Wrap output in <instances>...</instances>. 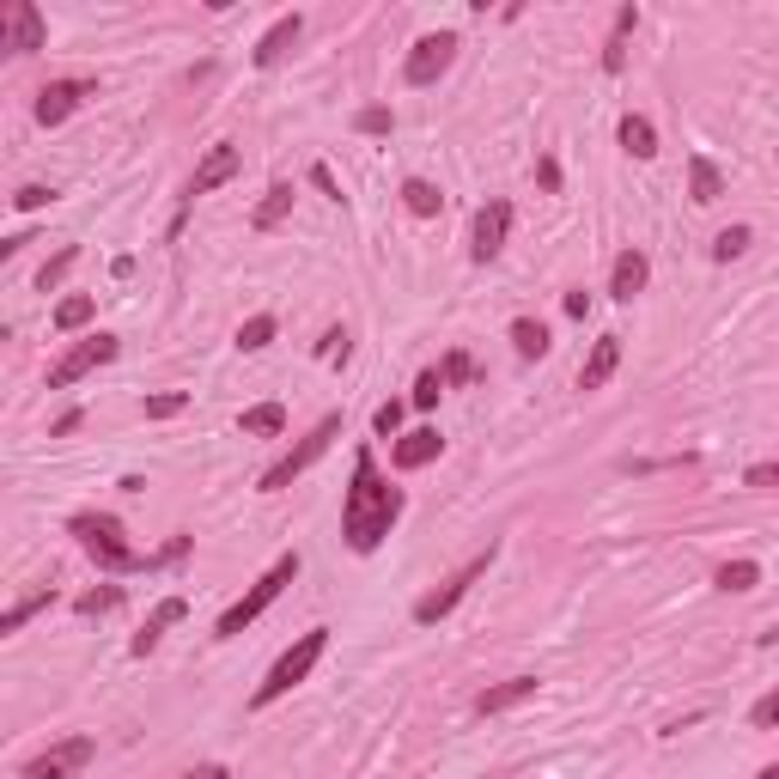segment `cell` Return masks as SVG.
<instances>
[{
	"label": "cell",
	"instance_id": "obj_34",
	"mask_svg": "<svg viewBox=\"0 0 779 779\" xmlns=\"http://www.w3.org/2000/svg\"><path fill=\"white\" fill-rule=\"evenodd\" d=\"M184 408H189L184 389H159V396L140 402V414H147V421H171V414H184Z\"/></svg>",
	"mask_w": 779,
	"mask_h": 779
},
{
	"label": "cell",
	"instance_id": "obj_35",
	"mask_svg": "<svg viewBox=\"0 0 779 779\" xmlns=\"http://www.w3.org/2000/svg\"><path fill=\"white\" fill-rule=\"evenodd\" d=\"M438 396H445V378H438V366H433V372H421V378H414L408 408H438Z\"/></svg>",
	"mask_w": 779,
	"mask_h": 779
},
{
	"label": "cell",
	"instance_id": "obj_31",
	"mask_svg": "<svg viewBox=\"0 0 779 779\" xmlns=\"http://www.w3.org/2000/svg\"><path fill=\"white\" fill-rule=\"evenodd\" d=\"M122 584H98V591H86V596H73V609H80V615L86 621H92V615H110V609H122Z\"/></svg>",
	"mask_w": 779,
	"mask_h": 779
},
{
	"label": "cell",
	"instance_id": "obj_30",
	"mask_svg": "<svg viewBox=\"0 0 779 779\" xmlns=\"http://www.w3.org/2000/svg\"><path fill=\"white\" fill-rule=\"evenodd\" d=\"M92 293H73V298H61V305H56V329L61 335H73V329H86V323H92Z\"/></svg>",
	"mask_w": 779,
	"mask_h": 779
},
{
	"label": "cell",
	"instance_id": "obj_28",
	"mask_svg": "<svg viewBox=\"0 0 779 779\" xmlns=\"http://www.w3.org/2000/svg\"><path fill=\"white\" fill-rule=\"evenodd\" d=\"M73 263H80V250H73V244H61V250H56V256H49V263H43V268H37V293H56V287H61V280H68V275H73Z\"/></svg>",
	"mask_w": 779,
	"mask_h": 779
},
{
	"label": "cell",
	"instance_id": "obj_42",
	"mask_svg": "<svg viewBox=\"0 0 779 779\" xmlns=\"http://www.w3.org/2000/svg\"><path fill=\"white\" fill-rule=\"evenodd\" d=\"M743 487H756V493H768V487H779V463H749V475H743Z\"/></svg>",
	"mask_w": 779,
	"mask_h": 779
},
{
	"label": "cell",
	"instance_id": "obj_27",
	"mask_svg": "<svg viewBox=\"0 0 779 779\" xmlns=\"http://www.w3.org/2000/svg\"><path fill=\"white\" fill-rule=\"evenodd\" d=\"M512 347H517V359H542L549 354V329H542L536 317H517L512 323Z\"/></svg>",
	"mask_w": 779,
	"mask_h": 779
},
{
	"label": "cell",
	"instance_id": "obj_1",
	"mask_svg": "<svg viewBox=\"0 0 779 779\" xmlns=\"http://www.w3.org/2000/svg\"><path fill=\"white\" fill-rule=\"evenodd\" d=\"M402 517V487H389L378 475V457L366 445L354 451V482H347V500H342V536L354 554H372L378 542L396 530Z\"/></svg>",
	"mask_w": 779,
	"mask_h": 779
},
{
	"label": "cell",
	"instance_id": "obj_48",
	"mask_svg": "<svg viewBox=\"0 0 779 779\" xmlns=\"http://www.w3.org/2000/svg\"><path fill=\"white\" fill-rule=\"evenodd\" d=\"M756 779H779V761H773V768H761V773H756Z\"/></svg>",
	"mask_w": 779,
	"mask_h": 779
},
{
	"label": "cell",
	"instance_id": "obj_32",
	"mask_svg": "<svg viewBox=\"0 0 779 779\" xmlns=\"http://www.w3.org/2000/svg\"><path fill=\"white\" fill-rule=\"evenodd\" d=\"M275 335H280V323H275V317H268V310H263V317H250V323H244V329H238V354H263V347L275 342Z\"/></svg>",
	"mask_w": 779,
	"mask_h": 779
},
{
	"label": "cell",
	"instance_id": "obj_22",
	"mask_svg": "<svg viewBox=\"0 0 779 779\" xmlns=\"http://www.w3.org/2000/svg\"><path fill=\"white\" fill-rule=\"evenodd\" d=\"M621 147L633 152V159H658V128H652V116H640V110H628L621 116Z\"/></svg>",
	"mask_w": 779,
	"mask_h": 779
},
{
	"label": "cell",
	"instance_id": "obj_17",
	"mask_svg": "<svg viewBox=\"0 0 779 779\" xmlns=\"http://www.w3.org/2000/svg\"><path fill=\"white\" fill-rule=\"evenodd\" d=\"M445 451V438H438V426H414V433H402L396 445H389V463L396 470H426V463Z\"/></svg>",
	"mask_w": 779,
	"mask_h": 779
},
{
	"label": "cell",
	"instance_id": "obj_8",
	"mask_svg": "<svg viewBox=\"0 0 779 779\" xmlns=\"http://www.w3.org/2000/svg\"><path fill=\"white\" fill-rule=\"evenodd\" d=\"M122 354V342L116 335H86V342H73L68 354L49 366V389H68V384H80V378H92L98 366H110V359Z\"/></svg>",
	"mask_w": 779,
	"mask_h": 779
},
{
	"label": "cell",
	"instance_id": "obj_10",
	"mask_svg": "<svg viewBox=\"0 0 779 779\" xmlns=\"http://www.w3.org/2000/svg\"><path fill=\"white\" fill-rule=\"evenodd\" d=\"M505 238H512V201L505 195H493V201L475 207V226H470V256L475 263H493V256L505 250Z\"/></svg>",
	"mask_w": 779,
	"mask_h": 779
},
{
	"label": "cell",
	"instance_id": "obj_21",
	"mask_svg": "<svg viewBox=\"0 0 779 779\" xmlns=\"http://www.w3.org/2000/svg\"><path fill=\"white\" fill-rule=\"evenodd\" d=\"M688 195H694L700 207H712L724 195V171L707 159V152H688Z\"/></svg>",
	"mask_w": 779,
	"mask_h": 779
},
{
	"label": "cell",
	"instance_id": "obj_23",
	"mask_svg": "<svg viewBox=\"0 0 779 779\" xmlns=\"http://www.w3.org/2000/svg\"><path fill=\"white\" fill-rule=\"evenodd\" d=\"M238 433H244V438H275V433H287V408H280V402H256V408L238 414Z\"/></svg>",
	"mask_w": 779,
	"mask_h": 779
},
{
	"label": "cell",
	"instance_id": "obj_29",
	"mask_svg": "<svg viewBox=\"0 0 779 779\" xmlns=\"http://www.w3.org/2000/svg\"><path fill=\"white\" fill-rule=\"evenodd\" d=\"M712 584H719V591H756V584H761V561H724L719 573H712Z\"/></svg>",
	"mask_w": 779,
	"mask_h": 779
},
{
	"label": "cell",
	"instance_id": "obj_36",
	"mask_svg": "<svg viewBox=\"0 0 779 779\" xmlns=\"http://www.w3.org/2000/svg\"><path fill=\"white\" fill-rule=\"evenodd\" d=\"M438 378H445V389H451V384H470V378H475V359L463 354V347H451L445 366H438Z\"/></svg>",
	"mask_w": 779,
	"mask_h": 779
},
{
	"label": "cell",
	"instance_id": "obj_44",
	"mask_svg": "<svg viewBox=\"0 0 779 779\" xmlns=\"http://www.w3.org/2000/svg\"><path fill=\"white\" fill-rule=\"evenodd\" d=\"M536 184H542V189H549V195H554V189H561V165H554V159H549V152H542V159H536Z\"/></svg>",
	"mask_w": 779,
	"mask_h": 779
},
{
	"label": "cell",
	"instance_id": "obj_16",
	"mask_svg": "<svg viewBox=\"0 0 779 779\" xmlns=\"http://www.w3.org/2000/svg\"><path fill=\"white\" fill-rule=\"evenodd\" d=\"M184 615H189V603H184V596H165V603L147 615V628H140L135 640H128V658H152V652H159V640H165V628H177Z\"/></svg>",
	"mask_w": 779,
	"mask_h": 779
},
{
	"label": "cell",
	"instance_id": "obj_19",
	"mask_svg": "<svg viewBox=\"0 0 779 779\" xmlns=\"http://www.w3.org/2000/svg\"><path fill=\"white\" fill-rule=\"evenodd\" d=\"M615 366H621V335H596L591 359L579 366V389H603L609 378H615Z\"/></svg>",
	"mask_w": 779,
	"mask_h": 779
},
{
	"label": "cell",
	"instance_id": "obj_6",
	"mask_svg": "<svg viewBox=\"0 0 779 779\" xmlns=\"http://www.w3.org/2000/svg\"><path fill=\"white\" fill-rule=\"evenodd\" d=\"M493 554H500V549H493V542H487V549H482V554H470V561H463V566H457V573H451L445 584H438V591H426V596H421V603H414V621H421V628H433V621H445V615H451V609H457V603H463V596H470V584H475V579H487V566H493Z\"/></svg>",
	"mask_w": 779,
	"mask_h": 779
},
{
	"label": "cell",
	"instance_id": "obj_4",
	"mask_svg": "<svg viewBox=\"0 0 779 779\" xmlns=\"http://www.w3.org/2000/svg\"><path fill=\"white\" fill-rule=\"evenodd\" d=\"M298 566H305V561H298V554H280V561H275V566H268V573H263V579H256V584H250V591H244V596H238V603H231V609H226V615H219V621H214V640H238V633H244V628H250V621H256V615H263V609H268V603H275V596H280V591H287V584L298 579Z\"/></svg>",
	"mask_w": 779,
	"mask_h": 779
},
{
	"label": "cell",
	"instance_id": "obj_45",
	"mask_svg": "<svg viewBox=\"0 0 779 779\" xmlns=\"http://www.w3.org/2000/svg\"><path fill=\"white\" fill-rule=\"evenodd\" d=\"M80 421H86V414H80V408H68V414H56V426H49V433H56V438H68Z\"/></svg>",
	"mask_w": 779,
	"mask_h": 779
},
{
	"label": "cell",
	"instance_id": "obj_47",
	"mask_svg": "<svg viewBox=\"0 0 779 779\" xmlns=\"http://www.w3.org/2000/svg\"><path fill=\"white\" fill-rule=\"evenodd\" d=\"M201 779H231L226 768H201Z\"/></svg>",
	"mask_w": 779,
	"mask_h": 779
},
{
	"label": "cell",
	"instance_id": "obj_18",
	"mask_svg": "<svg viewBox=\"0 0 779 779\" xmlns=\"http://www.w3.org/2000/svg\"><path fill=\"white\" fill-rule=\"evenodd\" d=\"M536 677H512V682H493V688H482L475 694V712L482 719H493V712H512V707H524V700H536Z\"/></svg>",
	"mask_w": 779,
	"mask_h": 779
},
{
	"label": "cell",
	"instance_id": "obj_14",
	"mask_svg": "<svg viewBox=\"0 0 779 779\" xmlns=\"http://www.w3.org/2000/svg\"><path fill=\"white\" fill-rule=\"evenodd\" d=\"M298 31H305V19H298V12H280V19L256 37L250 61H256V68H280V61H287V49L298 43Z\"/></svg>",
	"mask_w": 779,
	"mask_h": 779
},
{
	"label": "cell",
	"instance_id": "obj_7",
	"mask_svg": "<svg viewBox=\"0 0 779 779\" xmlns=\"http://www.w3.org/2000/svg\"><path fill=\"white\" fill-rule=\"evenodd\" d=\"M92 761H98V743H92V737H61V743H49L43 756L24 761L19 779H80Z\"/></svg>",
	"mask_w": 779,
	"mask_h": 779
},
{
	"label": "cell",
	"instance_id": "obj_46",
	"mask_svg": "<svg viewBox=\"0 0 779 779\" xmlns=\"http://www.w3.org/2000/svg\"><path fill=\"white\" fill-rule=\"evenodd\" d=\"M591 310V293H566V317H584Z\"/></svg>",
	"mask_w": 779,
	"mask_h": 779
},
{
	"label": "cell",
	"instance_id": "obj_12",
	"mask_svg": "<svg viewBox=\"0 0 779 779\" xmlns=\"http://www.w3.org/2000/svg\"><path fill=\"white\" fill-rule=\"evenodd\" d=\"M86 98H98V80H49L43 92H37L31 110H37V122H43V128H61Z\"/></svg>",
	"mask_w": 779,
	"mask_h": 779
},
{
	"label": "cell",
	"instance_id": "obj_40",
	"mask_svg": "<svg viewBox=\"0 0 779 779\" xmlns=\"http://www.w3.org/2000/svg\"><path fill=\"white\" fill-rule=\"evenodd\" d=\"M347 354H354V342H347V329H329V335H323V342H317V359H342V366H347Z\"/></svg>",
	"mask_w": 779,
	"mask_h": 779
},
{
	"label": "cell",
	"instance_id": "obj_9",
	"mask_svg": "<svg viewBox=\"0 0 779 779\" xmlns=\"http://www.w3.org/2000/svg\"><path fill=\"white\" fill-rule=\"evenodd\" d=\"M457 31H433V37H421V43L408 49V61H402V80L408 86H438L451 73V61H457Z\"/></svg>",
	"mask_w": 779,
	"mask_h": 779
},
{
	"label": "cell",
	"instance_id": "obj_37",
	"mask_svg": "<svg viewBox=\"0 0 779 779\" xmlns=\"http://www.w3.org/2000/svg\"><path fill=\"white\" fill-rule=\"evenodd\" d=\"M354 128H359V135H389V128H396V116H389L384 103H366V110L354 116Z\"/></svg>",
	"mask_w": 779,
	"mask_h": 779
},
{
	"label": "cell",
	"instance_id": "obj_26",
	"mask_svg": "<svg viewBox=\"0 0 779 779\" xmlns=\"http://www.w3.org/2000/svg\"><path fill=\"white\" fill-rule=\"evenodd\" d=\"M402 207H408L414 219H433L438 207H445V195L426 184V177H408V184H402Z\"/></svg>",
	"mask_w": 779,
	"mask_h": 779
},
{
	"label": "cell",
	"instance_id": "obj_11",
	"mask_svg": "<svg viewBox=\"0 0 779 779\" xmlns=\"http://www.w3.org/2000/svg\"><path fill=\"white\" fill-rule=\"evenodd\" d=\"M0 49H7V56H31V49H43V12H37L31 0L0 7Z\"/></svg>",
	"mask_w": 779,
	"mask_h": 779
},
{
	"label": "cell",
	"instance_id": "obj_25",
	"mask_svg": "<svg viewBox=\"0 0 779 779\" xmlns=\"http://www.w3.org/2000/svg\"><path fill=\"white\" fill-rule=\"evenodd\" d=\"M287 214H293V184H275V189L263 195V207L250 214V231H275Z\"/></svg>",
	"mask_w": 779,
	"mask_h": 779
},
{
	"label": "cell",
	"instance_id": "obj_13",
	"mask_svg": "<svg viewBox=\"0 0 779 779\" xmlns=\"http://www.w3.org/2000/svg\"><path fill=\"white\" fill-rule=\"evenodd\" d=\"M244 171V152L231 147V140H219V147H207V159L195 165V177H189V189H184V201L195 207L201 195H214L219 184H231V177Z\"/></svg>",
	"mask_w": 779,
	"mask_h": 779
},
{
	"label": "cell",
	"instance_id": "obj_3",
	"mask_svg": "<svg viewBox=\"0 0 779 779\" xmlns=\"http://www.w3.org/2000/svg\"><path fill=\"white\" fill-rule=\"evenodd\" d=\"M329 652V628H310V633H298V645H287V652L275 658V670L263 677V688L250 694V712H263V707H275L280 694H293L298 682L317 670V658Z\"/></svg>",
	"mask_w": 779,
	"mask_h": 779
},
{
	"label": "cell",
	"instance_id": "obj_43",
	"mask_svg": "<svg viewBox=\"0 0 779 779\" xmlns=\"http://www.w3.org/2000/svg\"><path fill=\"white\" fill-rule=\"evenodd\" d=\"M310 184L329 195V201H342V184H335V171H329V165H310Z\"/></svg>",
	"mask_w": 779,
	"mask_h": 779
},
{
	"label": "cell",
	"instance_id": "obj_39",
	"mask_svg": "<svg viewBox=\"0 0 779 779\" xmlns=\"http://www.w3.org/2000/svg\"><path fill=\"white\" fill-rule=\"evenodd\" d=\"M749 724H756V731H779V688H773V694H761L756 707H749Z\"/></svg>",
	"mask_w": 779,
	"mask_h": 779
},
{
	"label": "cell",
	"instance_id": "obj_20",
	"mask_svg": "<svg viewBox=\"0 0 779 779\" xmlns=\"http://www.w3.org/2000/svg\"><path fill=\"white\" fill-rule=\"evenodd\" d=\"M633 24H640V7H621L615 12V24H609V37H603V73H621L628 68V37H633Z\"/></svg>",
	"mask_w": 779,
	"mask_h": 779
},
{
	"label": "cell",
	"instance_id": "obj_41",
	"mask_svg": "<svg viewBox=\"0 0 779 779\" xmlns=\"http://www.w3.org/2000/svg\"><path fill=\"white\" fill-rule=\"evenodd\" d=\"M402 414H408V402H384L378 414H372V426H378V438H396V426H402Z\"/></svg>",
	"mask_w": 779,
	"mask_h": 779
},
{
	"label": "cell",
	"instance_id": "obj_5",
	"mask_svg": "<svg viewBox=\"0 0 779 779\" xmlns=\"http://www.w3.org/2000/svg\"><path fill=\"white\" fill-rule=\"evenodd\" d=\"M335 438H342V414H323V421L310 426L305 438H298V445L287 451V457H280V463H268V470H263V482H256V487H263V493H280V487H293V475H305L310 463H317L323 451L335 445Z\"/></svg>",
	"mask_w": 779,
	"mask_h": 779
},
{
	"label": "cell",
	"instance_id": "obj_24",
	"mask_svg": "<svg viewBox=\"0 0 779 779\" xmlns=\"http://www.w3.org/2000/svg\"><path fill=\"white\" fill-rule=\"evenodd\" d=\"M43 609H56V584H43V591H31V596H19V603L0 615V633H19L24 621H37Z\"/></svg>",
	"mask_w": 779,
	"mask_h": 779
},
{
	"label": "cell",
	"instance_id": "obj_38",
	"mask_svg": "<svg viewBox=\"0 0 779 779\" xmlns=\"http://www.w3.org/2000/svg\"><path fill=\"white\" fill-rule=\"evenodd\" d=\"M49 201H56V189H49V184H24L19 195H12V207H19V214H43Z\"/></svg>",
	"mask_w": 779,
	"mask_h": 779
},
{
	"label": "cell",
	"instance_id": "obj_15",
	"mask_svg": "<svg viewBox=\"0 0 779 779\" xmlns=\"http://www.w3.org/2000/svg\"><path fill=\"white\" fill-rule=\"evenodd\" d=\"M645 280H652L645 250H621L615 263H609V298H621V305H633V298L645 293Z\"/></svg>",
	"mask_w": 779,
	"mask_h": 779
},
{
	"label": "cell",
	"instance_id": "obj_33",
	"mask_svg": "<svg viewBox=\"0 0 779 779\" xmlns=\"http://www.w3.org/2000/svg\"><path fill=\"white\" fill-rule=\"evenodd\" d=\"M749 244H756V231H749V226H724L719 238H712V263H737Z\"/></svg>",
	"mask_w": 779,
	"mask_h": 779
},
{
	"label": "cell",
	"instance_id": "obj_2",
	"mask_svg": "<svg viewBox=\"0 0 779 779\" xmlns=\"http://www.w3.org/2000/svg\"><path fill=\"white\" fill-rule=\"evenodd\" d=\"M68 536H80V549L92 554V561L103 566V573H159V566H177L189 554V536H171L159 554H140V549H128V536H122V524H116L110 512H73L68 517Z\"/></svg>",
	"mask_w": 779,
	"mask_h": 779
}]
</instances>
